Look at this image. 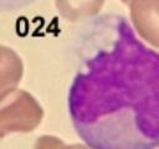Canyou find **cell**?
<instances>
[{
  "label": "cell",
  "mask_w": 159,
  "mask_h": 149,
  "mask_svg": "<svg viewBox=\"0 0 159 149\" xmlns=\"http://www.w3.org/2000/svg\"><path fill=\"white\" fill-rule=\"evenodd\" d=\"M67 111L77 135L92 149L159 147V51L125 17H94L77 46Z\"/></svg>",
  "instance_id": "obj_1"
},
{
  "label": "cell",
  "mask_w": 159,
  "mask_h": 149,
  "mask_svg": "<svg viewBox=\"0 0 159 149\" xmlns=\"http://www.w3.org/2000/svg\"><path fill=\"white\" fill-rule=\"evenodd\" d=\"M42 108L22 89H12L0 99V139L12 133L32 132L42 119Z\"/></svg>",
  "instance_id": "obj_2"
},
{
  "label": "cell",
  "mask_w": 159,
  "mask_h": 149,
  "mask_svg": "<svg viewBox=\"0 0 159 149\" xmlns=\"http://www.w3.org/2000/svg\"><path fill=\"white\" fill-rule=\"evenodd\" d=\"M21 77V58L10 47L0 45V99L16 88Z\"/></svg>",
  "instance_id": "obj_3"
},
{
  "label": "cell",
  "mask_w": 159,
  "mask_h": 149,
  "mask_svg": "<svg viewBox=\"0 0 159 149\" xmlns=\"http://www.w3.org/2000/svg\"><path fill=\"white\" fill-rule=\"evenodd\" d=\"M103 0H57L58 10L65 17L76 21L93 16L101 7Z\"/></svg>",
  "instance_id": "obj_4"
},
{
  "label": "cell",
  "mask_w": 159,
  "mask_h": 149,
  "mask_svg": "<svg viewBox=\"0 0 159 149\" xmlns=\"http://www.w3.org/2000/svg\"><path fill=\"white\" fill-rule=\"evenodd\" d=\"M34 149H92V148L84 144H65L60 138L43 135L36 140Z\"/></svg>",
  "instance_id": "obj_5"
},
{
  "label": "cell",
  "mask_w": 159,
  "mask_h": 149,
  "mask_svg": "<svg viewBox=\"0 0 159 149\" xmlns=\"http://www.w3.org/2000/svg\"><path fill=\"white\" fill-rule=\"evenodd\" d=\"M36 0H0V11H15L20 10Z\"/></svg>",
  "instance_id": "obj_6"
},
{
  "label": "cell",
  "mask_w": 159,
  "mask_h": 149,
  "mask_svg": "<svg viewBox=\"0 0 159 149\" xmlns=\"http://www.w3.org/2000/svg\"><path fill=\"white\" fill-rule=\"evenodd\" d=\"M158 149H159V147H158Z\"/></svg>",
  "instance_id": "obj_7"
}]
</instances>
